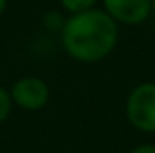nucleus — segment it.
<instances>
[{"instance_id": "obj_1", "label": "nucleus", "mask_w": 155, "mask_h": 153, "mask_svg": "<svg viewBox=\"0 0 155 153\" xmlns=\"http://www.w3.org/2000/svg\"><path fill=\"white\" fill-rule=\"evenodd\" d=\"M119 25L103 11L88 9L71 15L61 27V45L67 56L81 63H97L114 52Z\"/></svg>"}, {"instance_id": "obj_2", "label": "nucleus", "mask_w": 155, "mask_h": 153, "mask_svg": "<svg viewBox=\"0 0 155 153\" xmlns=\"http://www.w3.org/2000/svg\"><path fill=\"white\" fill-rule=\"evenodd\" d=\"M128 122L143 133H155V83L144 81L135 85L124 105Z\"/></svg>"}, {"instance_id": "obj_3", "label": "nucleus", "mask_w": 155, "mask_h": 153, "mask_svg": "<svg viewBox=\"0 0 155 153\" xmlns=\"http://www.w3.org/2000/svg\"><path fill=\"white\" fill-rule=\"evenodd\" d=\"M13 105L25 112H36L41 110L51 97L49 85L38 76H24L16 79L9 90Z\"/></svg>"}, {"instance_id": "obj_4", "label": "nucleus", "mask_w": 155, "mask_h": 153, "mask_svg": "<svg viewBox=\"0 0 155 153\" xmlns=\"http://www.w3.org/2000/svg\"><path fill=\"white\" fill-rule=\"evenodd\" d=\"M103 11L117 25H139L152 15V0H101Z\"/></svg>"}, {"instance_id": "obj_5", "label": "nucleus", "mask_w": 155, "mask_h": 153, "mask_svg": "<svg viewBox=\"0 0 155 153\" xmlns=\"http://www.w3.org/2000/svg\"><path fill=\"white\" fill-rule=\"evenodd\" d=\"M97 2H99V0H60L61 7H63L69 15H78V13L94 9Z\"/></svg>"}, {"instance_id": "obj_6", "label": "nucleus", "mask_w": 155, "mask_h": 153, "mask_svg": "<svg viewBox=\"0 0 155 153\" xmlns=\"http://www.w3.org/2000/svg\"><path fill=\"white\" fill-rule=\"evenodd\" d=\"M13 110V99H11V94L9 90H5L4 86H0V124H4Z\"/></svg>"}, {"instance_id": "obj_7", "label": "nucleus", "mask_w": 155, "mask_h": 153, "mask_svg": "<svg viewBox=\"0 0 155 153\" xmlns=\"http://www.w3.org/2000/svg\"><path fill=\"white\" fill-rule=\"evenodd\" d=\"M128 153H155V144L143 142V144H137L135 148H132Z\"/></svg>"}, {"instance_id": "obj_8", "label": "nucleus", "mask_w": 155, "mask_h": 153, "mask_svg": "<svg viewBox=\"0 0 155 153\" xmlns=\"http://www.w3.org/2000/svg\"><path fill=\"white\" fill-rule=\"evenodd\" d=\"M5 9H7V0H0V16L5 13Z\"/></svg>"}, {"instance_id": "obj_9", "label": "nucleus", "mask_w": 155, "mask_h": 153, "mask_svg": "<svg viewBox=\"0 0 155 153\" xmlns=\"http://www.w3.org/2000/svg\"><path fill=\"white\" fill-rule=\"evenodd\" d=\"M152 15L155 16V0H152Z\"/></svg>"}]
</instances>
